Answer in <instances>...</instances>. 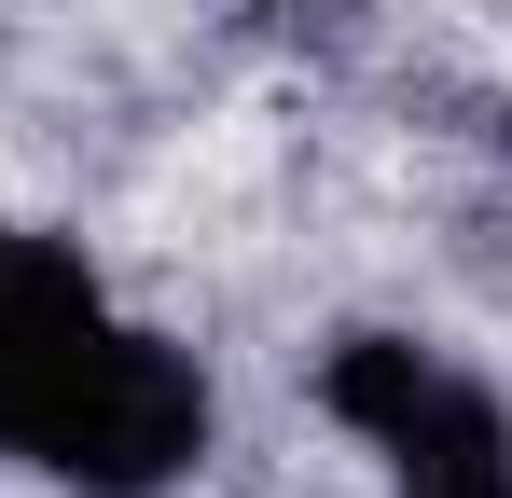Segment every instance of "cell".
<instances>
[{
    "mask_svg": "<svg viewBox=\"0 0 512 498\" xmlns=\"http://www.w3.org/2000/svg\"><path fill=\"white\" fill-rule=\"evenodd\" d=\"M222 457L208 346L139 319L56 222H0V471L56 498H180Z\"/></svg>",
    "mask_w": 512,
    "mask_h": 498,
    "instance_id": "obj_1",
    "label": "cell"
},
{
    "mask_svg": "<svg viewBox=\"0 0 512 498\" xmlns=\"http://www.w3.org/2000/svg\"><path fill=\"white\" fill-rule=\"evenodd\" d=\"M305 402L388 498H512V388L457 360L443 332L346 319L305 360Z\"/></svg>",
    "mask_w": 512,
    "mask_h": 498,
    "instance_id": "obj_2",
    "label": "cell"
},
{
    "mask_svg": "<svg viewBox=\"0 0 512 498\" xmlns=\"http://www.w3.org/2000/svg\"><path fill=\"white\" fill-rule=\"evenodd\" d=\"M236 14H291L305 28V14H360V0H236Z\"/></svg>",
    "mask_w": 512,
    "mask_h": 498,
    "instance_id": "obj_3",
    "label": "cell"
},
{
    "mask_svg": "<svg viewBox=\"0 0 512 498\" xmlns=\"http://www.w3.org/2000/svg\"><path fill=\"white\" fill-rule=\"evenodd\" d=\"M485 153H499V180H512V97H499V111H485Z\"/></svg>",
    "mask_w": 512,
    "mask_h": 498,
    "instance_id": "obj_4",
    "label": "cell"
}]
</instances>
